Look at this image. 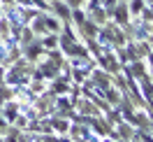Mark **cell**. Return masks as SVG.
<instances>
[{"mask_svg":"<svg viewBox=\"0 0 153 142\" xmlns=\"http://www.w3.org/2000/svg\"><path fill=\"white\" fill-rule=\"evenodd\" d=\"M76 30H81V33H84V38H93V40H95L97 30H100V26H97V23L91 19V17H86V21H84V23H81Z\"/></svg>","mask_w":153,"mask_h":142,"instance_id":"ba28073f","label":"cell"},{"mask_svg":"<svg viewBox=\"0 0 153 142\" xmlns=\"http://www.w3.org/2000/svg\"><path fill=\"white\" fill-rule=\"evenodd\" d=\"M0 114L5 116V121L7 123H14L16 121V116H19V103L12 98V100H7V103L0 107Z\"/></svg>","mask_w":153,"mask_h":142,"instance_id":"5b68a950","label":"cell"},{"mask_svg":"<svg viewBox=\"0 0 153 142\" xmlns=\"http://www.w3.org/2000/svg\"><path fill=\"white\" fill-rule=\"evenodd\" d=\"M144 2H146V5H153V0H144Z\"/></svg>","mask_w":153,"mask_h":142,"instance_id":"ac0fdd59","label":"cell"},{"mask_svg":"<svg viewBox=\"0 0 153 142\" xmlns=\"http://www.w3.org/2000/svg\"><path fill=\"white\" fill-rule=\"evenodd\" d=\"M70 126H72V123L67 121L65 116H53V119H51V131L58 133V135H67Z\"/></svg>","mask_w":153,"mask_h":142,"instance_id":"52a82bcc","label":"cell"},{"mask_svg":"<svg viewBox=\"0 0 153 142\" xmlns=\"http://www.w3.org/2000/svg\"><path fill=\"white\" fill-rule=\"evenodd\" d=\"M107 14H109V21H114L116 26H121V28H125L132 21L130 12H128V2H123V0H118V5H116L114 10H109Z\"/></svg>","mask_w":153,"mask_h":142,"instance_id":"6da1fadb","label":"cell"},{"mask_svg":"<svg viewBox=\"0 0 153 142\" xmlns=\"http://www.w3.org/2000/svg\"><path fill=\"white\" fill-rule=\"evenodd\" d=\"M0 135H2V133H0Z\"/></svg>","mask_w":153,"mask_h":142,"instance_id":"d6986e66","label":"cell"},{"mask_svg":"<svg viewBox=\"0 0 153 142\" xmlns=\"http://www.w3.org/2000/svg\"><path fill=\"white\" fill-rule=\"evenodd\" d=\"M12 98H14V89L0 82V107H2V105L7 103V100H12Z\"/></svg>","mask_w":153,"mask_h":142,"instance_id":"5bb4252c","label":"cell"},{"mask_svg":"<svg viewBox=\"0 0 153 142\" xmlns=\"http://www.w3.org/2000/svg\"><path fill=\"white\" fill-rule=\"evenodd\" d=\"M116 5H118V0H100V7H102V10H114Z\"/></svg>","mask_w":153,"mask_h":142,"instance_id":"9a60e30c","label":"cell"},{"mask_svg":"<svg viewBox=\"0 0 153 142\" xmlns=\"http://www.w3.org/2000/svg\"><path fill=\"white\" fill-rule=\"evenodd\" d=\"M86 17H88V12H86V10H81V7H72V12H70V21L74 23L76 28H79V26L86 21Z\"/></svg>","mask_w":153,"mask_h":142,"instance_id":"7c38bea8","label":"cell"},{"mask_svg":"<svg viewBox=\"0 0 153 142\" xmlns=\"http://www.w3.org/2000/svg\"><path fill=\"white\" fill-rule=\"evenodd\" d=\"M70 82H65V79H60V77H56V79H51V93L53 95H63V93H70Z\"/></svg>","mask_w":153,"mask_h":142,"instance_id":"9c48e42d","label":"cell"},{"mask_svg":"<svg viewBox=\"0 0 153 142\" xmlns=\"http://www.w3.org/2000/svg\"><path fill=\"white\" fill-rule=\"evenodd\" d=\"M2 14H5V5L0 2V17H2Z\"/></svg>","mask_w":153,"mask_h":142,"instance_id":"e0dca14e","label":"cell"},{"mask_svg":"<svg viewBox=\"0 0 153 142\" xmlns=\"http://www.w3.org/2000/svg\"><path fill=\"white\" fill-rule=\"evenodd\" d=\"M7 126H10V123L5 121V116L0 114V133H5V128H7Z\"/></svg>","mask_w":153,"mask_h":142,"instance_id":"2e32d148","label":"cell"},{"mask_svg":"<svg viewBox=\"0 0 153 142\" xmlns=\"http://www.w3.org/2000/svg\"><path fill=\"white\" fill-rule=\"evenodd\" d=\"M21 54H23V58H26L28 63H33V65H35L39 58L44 56V47L39 44V38H35L33 42H28L26 47H21Z\"/></svg>","mask_w":153,"mask_h":142,"instance_id":"7a4b0ae2","label":"cell"},{"mask_svg":"<svg viewBox=\"0 0 153 142\" xmlns=\"http://www.w3.org/2000/svg\"><path fill=\"white\" fill-rule=\"evenodd\" d=\"M67 135H72L76 142H91V140H95V135L91 133V128H88L86 123H76V121L70 126Z\"/></svg>","mask_w":153,"mask_h":142,"instance_id":"3957f363","label":"cell"},{"mask_svg":"<svg viewBox=\"0 0 153 142\" xmlns=\"http://www.w3.org/2000/svg\"><path fill=\"white\" fill-rule=\"evenodd\" d=\"M49 12L53 14V17H58L60 21H70V7H67L65 0H51L49 2Z\"/></svg>","mask_w":153,"mask_h":142,"instance_id":"277c9868","label":"cell"},{"mask_svg":"<svg viewBox=\"0 0 153 142\" xmlns=\"http://www.w3.org/2000/svg\"><path fill=\"white\" fill-rule=\"evenodd\" d=\"M125 2H128V12H130V17H132V19H137V17L142 14V10L146 7V2H144V0H125Z\"/></svg>","mask_w":153,"mask_h":142,"instance_id":"4fadbf2b","label":"cell"},{"mask_svg":"<svg viewBox=\"0 0 153 142\" xmlns=\"http://www.w3.org/2000/svg\"><path fill=\"white\" fill-rule=\"evenodd\" d=\"M42 17H44V26H47V33H60V26H63V21L53 17L51 12H42Z\"/></svg>","mask_w":153,"mask_h":142,"instance_id":"8992f818","label":"cell"},{"mask_svg":"<svg viewBox=\"0 0 153 142\" xmlns=\"http://www.w3.org/2000/svg\"><path fill=\"white\" fill-rule=\"evenodd\" d=\"M39 44L44 47V51H49V49H58V33H44V35L39 38Z\"/></svg>","mask_w":153,"mask_h":142,"instance_id":"8fae6325","label":"cell"},{"mask_svg":"<svg viewBox=\"0 0 153 142\" xmlns=\"http://www.w3.org/2000/svg\"><path fill=\"white\" fill-rule=\"evenodd\" d=\"M123 2H125V0H123Z\"/></svg>","mask_w":153,"mask_h":142,"instance_id":"ffe728a7","label":"cell"},{"mask_svg":"<svg viewBox=\"0 0 153 142\" xmlns=\"http://www.w3.org/2000/svg\"><path fill=\"white\" fill-rule=\"evenodd\" d=\"M88 17H91V19L95 21L97 26H105L107 21H109V14H107V10H102L100 5H97V7H93V10L88 12Z\"/></svg>","mask_w":153,"mask_h":142,"instance_id":"30bf717a","label":"cell"}]
</instances>
